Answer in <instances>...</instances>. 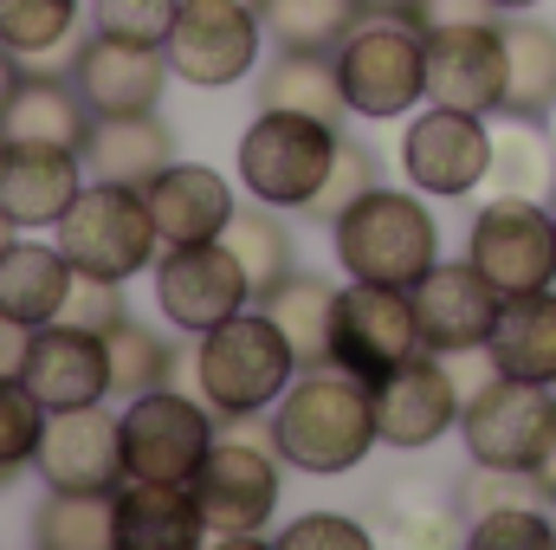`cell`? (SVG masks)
<instances>
[{"mask_svg":"<svg viewBox=\"0 0 556 550\" xmlns=\"http://www.w3.org/2000/svg\"><path fill=\"white\" fill-rule=\"evenodd\" d=\"M188 370H194V396L220 421H253L291 389L298 350L285 343V330L260 304H247L240 317H227V324L194 337V363Z\"/></svg>","mask_w":556,"mask_h":550,"instance_id":"7a4b0ae2","label":"cell"},{"mask_svg":"<svg viewBox=\"0 0 556 550\" xmlns=\"http://www.w3.org/2000/svg\"><path fill=\"white\" fill-rule=\"evenodd\" d=\"M459 440H466L472 466L538 473V460L551 453V440H556V389L551 383H525V376H498L492 370L459 402Z\"/></svg>","mask_w":556,"mask_h":550,"instance_id":"ba28073f","label":"cell"},{"mask_svg":"<svg viewBox=\"0 0 556 550\" xmlns=\"http://www.w3.org/2000/svg\"><path fill=\"white\" fill-rule=\"evenodd\" d=\"M260 104H273V111H311V117H330V124L350 117L330 52H273V65L260 72Z\"/></svg>","mask_w":556,"mask_h":550,"instance_id":"f546056e","label":"cell"},{"mask_svg":"<svg viewBox=\"0 0 556 550\" xmlns=\"http://www.w3.org/2000/svg\"><path fill=\"white\" fill-rule=\"evenodd\" d=\"M369 188H382V168H376V149L369 142H356V137H337V162H330V175H324V188L298 208L304 221H337L350 201H363Z\"/></svg>","mask_w":556,"mask_h":550,"instance_id":"8d00e7d4","label":"cell"},{"mask_svg":"<svg viewBox=\"0 0 556 550\" xmlns=\"http://www.w3.org/2000/svg\"><path fill=\"white\" fill-rule=\"evenodd\" d=\"M0 155H7V137H0Z\"/></svg>","mask_w":556,"mask_h":550,"instance_id":"db71d44e","label":"cell"},{"mask_svg":"<svg viewBox=\"0 0 556 550\" xmlns=\"http://www.w3.org/2000/svg\"><path fill=\"white\" fill-rule=\"evenodd\" d=\"M26 343H33V330H26V324H13V317H0V376H20Z\"/></svg>","mask_w":556,"mask_h":550,"instance_id":"f6af8a7d","label":"cell"},{"mask_svg":"<svg viewBox=\"0 0 556 550\" xmlns=\"http://www.w3.org/2000/svg\"><path fill=\"white\" fill-rule=\"evenodd\" d=\"M466 20H498L492 0H415V26L433 33V26H466Z\"/></svg>","mask_w":556,"mask_h":550,"instance_id":"ee69618b","label":"cell"},{"mask_svg":"<svg viewBox=\"0 0 556 550\" xmlns=\"http://www.w3.org/2000/svg\"><path fill=\"white\" fill-rule=\"evenodd\" d=\"M168 52L137 46V39H111V33H85L72 46V85L91 104V117H149L162 111L168 91Z\"/></svg>","mask_w":556,"mask_h":550,"instance_id":"ac0fdd59","label":"cell"},{"mask_svg":"<svg viewBox=\"0 0 556 550\" xmlns=\"http://www.w3.org/2000/svg\"><path fill=\"white\" fill-rule=\"evenodd\" d=\"M175 7H181V0H85V20H91V33L137 39V46H162L168 26H175Z\"/></svg>","mask_w":556,"mask_h":550,"instance_id":"f35d334b","label":"cell"},{"mask_svg":"<svg viewBox=\"0 0 556 550\" xmlns=\"http://www.w3.org/2000/svg\"><path fill=\"white\" fill-rule=\"evenodd\" d=\"M492 188L525 201H556V142L544 124L505 117V130H492Z\"/></svg>","mask_w":556,"mask_h":550,"instance_id":"4dcf8cb0","label":"cell"},{"mask_svg":"<svg viewBox=\"0 0 556 550\" xmlns=\"http://www.w3.org/2000/svg\"><path fill=\"white\" fill-rule=\"evenodd\" d=\"M33 473L52 492H117L130 479L124 473V427H117V414L104 402L52 409L46 434H39V453H33Z\"/></svg>","mask_w":556,"mask_h":550,"instance_id":"e0dca14e","label":"cell"},{"mask_svg":"<svg viewBox=\"0 0 556 550\" xmlns=\"http://www.w3.org/2000/svg\"><path fill=\"white\" fill-rule=\"evenodd\" d=\"M78 155L91 182L149 188V175H162L181 149H175V130L162 124V111H149V117H91V137Z\"/></svg>","mask_w":556,"mask_h":550,"instance_id":"d4e9b609","label":"cell"},{"mask_svg":"<svg viewBox=\"0 0 556 550\" xmlns=\"http://www.w3.org/2000/svg\"><path fill=\"white\" fill-rule=\"evenodd\" d=\"M356 13H382V20H415V0H356Z\"/></svg>","mask_w":556,"mask_h":550,"instance_id":"7dc6e473","label":"cell"},{"mask_svg":"<svg viewBox=\"0 0 556 550\" xmlns=\"http://www.w3.org/2000/svg\"><path fill=\"white\" fill-rule=\"evenodd\" d=\"M525 499H544V492H538V473L472 466V473L459 479V492H453V512L472 525V518H485V512H498V505H525Z\"/></svg>","mask_w":556,"mask_h":550,"instance_id":"60d3db41","label":"cell"},{"mask_svg":"<svg viewBox=\"0 0 556 550\" xmlns=\"http://www.w3.org/2000/svg\"><path fill=\"white\" fill-rule=\"evenodd\" d=\"M13 240H20V227H13V221H7V208H0V253H7Z\"/></svg>","mask_w":556,"mask_h":550,"instance_id":"f907efd6","label":"cell"},{"mask_svg":"<svg viewBox=\"0 0 556 550\" xmlns=\"http://www.w3.org/2000/svg\"><path fill=\"white\" fill-rule=\"evenodd\" d=\"M408 304H415L420 350L466 357V350H485L492 343V324H498V304L505 298H498V285L479 273L472 260H433L408 285Z\"/></svg>","mask_w":556,"mask_h":550,"instance_id":"2e32d148","label":"cell"},{"mask_svg":"<svg viewBox=\"0 0 556 550\" xmlns=\"http://www.w3.org/2000/svg\"><path fill=\"white\" fill-rule=\"evenodd\" d=\"M168 72L194 91H233L266 59V26L253 0H181L162 39Z\"/></svg>","mask_w":556,"mask_h":550,"instance_id":"30bf717a","label":"cell"},{"mask_svg":"<svg viewBox=\"0 0 556 550\" xmlns=\"http://www.w3.org/2000/svg\"><path fill=\"white\" fill-rule=\"evenodd\" d=\"M330 240L343 278H369L395 291H408L440 260V221L420 201V188H369L330 221Z\"/></svg>","mask_w":556,"mask_h":550,"instance_id":"3957f363","label":"cell"},{"mask_svg":"<svg viewBox=\"0 0 556 550\" xmlns=\"http://www.w3.org/2000/svg\"><path fill=\"white\" fill-rule=\"evenodd\" d=\"M20 72H26V65H20V52H13V46H0V111H7V98H13V85H20Z\"/></svg>","mask_w":556,"mask_h":550,"instance_id":"bcb514c9","label":"cell"},{"mask_svg":"<svg viewBox=\"0 0 556 550\" xmlns=\"http://www.w3.org/2000/svg\"><path fill=\"white\" fill-rule=\"evenodd\" d=\"M85 182H91L85 155L59 149V142H7V155H0V208L20 234L59 227Z\"/></svg>","mask_w":556,"mask_h":550,"instance_id":"44dd1931","label":"cell"},{"mask_svg":"<svg viewBox=\"0 0 556 550\" xmlns=\"http://www.w3.org/2000/svg\"><path fill=\"white\" fill-rule=\"evenodd\" d=\"M466 260L498 285V298L556 285V221H551V208H544V201H525V195H492V201L472 214Z\"/></svg>","mask_w":556,"mask_h":550,"instance_id":"7c38bea8","label":"cell"},{"mask_svg":"<svg viewBox=\"0 0 556 550\" xmlns=\"http://www.w3.org/2000/svg\"><path fill=\"white\" fill-rule=\"evenodd\" d=\"M427 104L492 117L505 104V26L466 20L427 33Z\"/></svg>","mask_w":556,"mask_h":550,"instance_id":"d6986e66","label":"cell"},{"mask_svg":"<svg viewBox=\"0 0 556 550\" xmlns=\"http://www.w3.org/2000/svg\"><path fill=\"white\" fill-rule=\"evenodd\" d=\"M485 363L498 376H525V383H551L556 389V285L518 291V298L498 304Z\"/></svg>","mask_w":556,"mask_h":550,"instance_id":"484cf974","label":"cell"},{"mask_svg":"<svg viewBox=\"0 0 556 550\" xmlns=\"http://www.w3.org/2000/svg\"><path fill=\"white\" fill-rule=\"evenodd\" d=\"M52 240L72 260V273L104 278V285L142 278L155 266V253H162L142 188H124V182H85L78 201L65 208V221L52 227Z\"/></svg>","mask_w":556,"mask_h":550,"instance_id":"5b68a950","label":"cell"},{"mask_svg":"<svg viewBox=\"0 0 556 550\" xmlns=\"http://www.w3.org/2000/svg\"><path fill=\"white\" fill-rule=\"evenodd\" d=\"M104 350H111V396H117V402L175 383V363H181L175 343H168L162 330H149L142 317H117V324L104 330Z\"/></svg>","mask_w":556,"mask_h":550,"instance_id":"d6a6232c","label":"cell"},{"mask_svg":"<svg viewBox=\"0 0 556 550\" xmlns=\"http://www.w3.org/2000/svg\"><path fill=\"white\" fill-rule=\"evenodd\" d=\"M20 473H33V466H7V460H0V492H7V486H20Z\"/></svg>","mask_w":556,"mask_h":550,"instance_id":"681fc988","label":"cell"},{"mask_svg":"<svg viewBox=\"0 0 556 550\" xmlns=\"http://www.w3.org/2000/svg\"><path fill=\"white\" fill-rule=\"evenodd\" d=\"M72 260L59 253V240H13L0 253V317L39 330L52 317H65V298H72Z\"/></svg>","mask_w":556,"mask_h":550,"instance_id":"4316f807","label":"cell"},{"mask_svg":"<svg viewBox=\"0 0 556 550\" xmlns=\"http://www.w3.org/2000/svg\"><path fill=\"white\" fill-rule=\"evenodd\" d=\"M266 440L273 453L304 473V479H337L356 473L376 447V409H369V383L324 363V370H298L291 389L266 409Z\"/></svg>","mask_w":556,"mask_h":550,"instance_id":"6da1fadb","label":"cell"},{"mask_svg":"<svg viewBox=\"0 0 556 550\" xmlns=\"http://www.w3.org/2000/svg\"><path fill=\"white\" fill-rule=\"evenodd\" d=\"M466 545L472 550H551L556 525H551V512H544V499H525V505H498V512L472 518Z\"/></svg>","mask_w":556,"mask_h":550,"instance_id":"74e56055","label":"cell"},{"mask_svg":"<svg viewBox=\"0 0 556 550\" xmlns=\"http://www.w3.org/2000/svg\"><path fill=\"white\" fill-rule=\"evenodd\" d=\"M492 7H498V13H531L538 0H492Z\"/></svg>","mask_w":556,"mask_h":550,"instance_id":"816d5d0a","label":"cell"},{"mask_svg":"<svg viewBox=\"0 0 556 550\" xmlns=\"http://www.w3.org/2000/svg\"><path fill=\"white\" fill-rule=\"evenodd\" d=\"M253 7L278 52H330L363 20L356 0H253Z\"/></svg>","mask_w":556,"mask_h":550,"instance_id":"836d02e7","label":"cell"},{"mask_svg":"<svg viewBox=\"0 0 556 550\" xmlns=\"http://www.w3.org/2000/svg\"><path fill=\"white\" fill-rule=\"evenodd\" d=\"M220 240H227V247H233V260L247 266V278H253V298L298 266L291 227L278 221V208H266V201H253V208H233V221H227V234H220Z\"/></svg>","mask_w":556,"mask_h":550,"instance_id":"d590c367","label":"cell"},{"mask_svg":"<svg viewBox=\"0 0 556 550\" xmlns=\"http://www.w3.org/2000/svg\"><path fill=\"white\" fill-rule=\"evenodd\" d=\"M337 137H343V124H330V117L260 104V117L240 130L233 175H240V188H247L253 201H266V208H304V201L324 188L330 162H337Z\"/></svg>","mask_w":556,"mask_h":550,"instance_id":"8992f818","label":"cell"},{"mask_svg":"<svg viewBox=\"0 0 556 550\" xmlns=\"http://www.w3.org/2000/svg\"><path fill=\"white\" fill-rule=\"evenodd\" d=\"M369 525H356L350 512H304L278 532V550H363Z\"/></svg>","mask_w":556,"mask_h":550,"instance_id":"b9f144b4","label":"cell"},{"mask_svg":"<svg viewBox=\"0 0 556 550\" xmlns=\"http://www.w3.org/2000/svg\"><path fill=\"white\" fill-rule=\"evenodd\" d=\"M20 383L46 402V409H85V402H111V350L104 330H85L72 317H52L33 330Z\"/></svg>","mask_w":556,"mask_h":550,"instance_id":"ffe728a7","label":"cell"},{"mask_svg":"<svg viewBox=\"0 0 556 550\" xmlns=\"http://www.w3.org/2000/svg\"><path fill=\"white\" fill-rule=\"evenodd\" d=\"M556 104V26L511 13L505 20V104L498 117H531L544 124V111Z\"/></svg>","mask_w":556,"mask_h":550,"instance_id":"f1b7e54d","label":"cell"},{"mask_svg":"<svg viewBox=\"0 0 556 550\" xmlns=\"http://www.w3.org/2000/svg\"><path fill=\"white\" fill-rule=\"evenodd\" d=\"M85 0H0V46L20 52V65H39L46 52L78 46Z\"/></svg>","mask_w":556,"mask_h":550,"instance_id":"e575fe53","label":"cell"},{"mask_svg":"<svg viewBox=\"0 0 556 550\" xmlns=\"http://www.w3.org/2000/svg\"><path fill=\"white\" fill-rule=\"evenodd\" d=\"M0 137L7 142H59V149H85L91 137V104L78 98L72 85V65L65 72H46V65H26L7 111H0Z\"/></svg>","mask_w":556,"mask_h":550,"instance_id":"cb8c5ba5","label":"cell"},{"mask_svg":"<svg viewBox=\"0 0 556 550\" xmlns=\"http://www.w3.org/2000/svg\"><path fill=\"white\" fill-rule=\"evenodd\" d=\"M149 201V221H155V240L162 247H194V240H220L227 221H233V182L207 162H168L162 175H149L142 188Z\"/></svg>","mask_w":556,"mask_h":550,"instance_id":"7402d4cb","label":"cell"},{"mask_svg":"<svg viewBox=\"0 0 556 550\" xmlns=\"http://www.w3.org/2000/svg\"><path fill=\"white\" fill-rule=\"evenodd\" d=\"M343 111L363 124H395L415 104H427V33L415 20H382L363 13L337 46H330Z\"/></svg>","mask_w":556,"mask_h":550,"instance_id":"277c9868","label":"cell"},{"mask_svg":"<svg viewBox=\"0 0 556 550\" xmlns=\"http://www.w3.org/2000/svg\"><path fill=\"white\" fill-rule=\"evenodd\" d=\"M253 304L285 330V343L298 350V370H324V363H330V317H337V285H330V278L291 266V273L278 278V285H266Z\"/></svg>","mask_w":556,"mask_h":550,"instance_id":"83f0119b","label":"cell"},{"mask_svg":"<svg viewBox=\"0 0 556 550\" xmlns=\"http://www.w3.org/2000/svg\"><path fill=\"white\" fill-rule=\"evenodd\" d=\"M415 350H420V330H415L408 291L369 285V278L337 285V317H330V363H337V370L376 383V376H389L395 363H408Z\"/></svg>","mask_w":556,"mask_h":550,"instance_id":"4fadbf2b","label":"cell"},{"mask_svg":"<svg viewBox=\"0 0 556 550\" xmlns=\"http://www.w3.org/2000/svg\"><path fill=\"white\" fill-rule=\"evenodd\" d=\"M278 466L285 460L273 447H260V440H240V434L214 440V453L188 479V492H194V505L207 518V545H220V550L266 545V525L278 512Z\"/></svg>","mask_w":556,"mask_h":550,"instance_id":"52a82bcc","label":"cell"},{"mask_svg":"<svg viewBox=\"0 0 556 550\" xmlns=\"http://www.w3.org/2000/svg\"><path fill=\"white\" fill-rule=\"evenodd\" d=\"M551 221H556V214H551Z\"/></svg>","mask_w":556,"mask_h":550,"instance_id":"11a10c76","label":"cell"},{"mask_svg":"<svg viewBox=\"0 0 556 550\" xmlns=\"http://www.w3.org/2000/svg\"><path fill=\"white\" fill-rule=\"evenodd\" d=\"M544 130H551V142H556V104H551V111H544Z\"/></svg>","mask_w":556,"mask_h":550,"instance_id":"f5cc1de1","label":"cell"},{"mask_svg":"<svg viewBox=\"0 0 556 550\" xmlns=\"http://www.w3.org/2000/svg\"><path fill=\"white\" fill-rule=\"evenodd\" d=\"M402 175H408V188L433 195V201H459V195L485 188L492 182V130H485V117L427 104L402 130Z\"/></svg>","mask_w":556,"mask_h":550,"instance_id":"5bb4252c","label":"cell"},{"mask_svg":"<svg viewBox=\"0 0 556 550\" xmlns=\"http://www.w3.org/2000/svg\"><path fill=\"white\" fill-rule=\"evenodd\" d=\"M46 402L20 383V376H0V460L7 466H33L39 453V434H46Z\"/></svg>","mask_w":556,"mask_h":550,"instance_id":"ab89813d","label":"cell"},{"mask_svg":"<svg viewBox=\"0 0 556 550\" xmlns=\"http://www.w3.org/2000/svg\"><path fill=\"white\" fill-rule=\"evenodd\" d=\"M111 545L117 550H201L207 518L188 486L162 479H124L111 492Z\"/></svg>","mask_w":556,"mask_h":550,"instance_id":"603a6c76","label":"cell"},{"mask_svg":"<svg viewBox=\"0 0 556 550\" xmlns=\"http://www.w3.org/2000/svg\"><path fill=\"white\" fill-rule=\"evenodd\" d=\"M538 492H544V505H556V440H551V453L538 460Z\"/></svg>","mask_w":556,"mask_h":550,"instance_id":"c3c4849f","label":"cell"},{"mask_svg":"<svg viewBox=\"0 0 556 550\" xmlns=\"http://www.w3.org/2000/svg\"><path fill=\"white\" fill-rule=\"evenodd\" d=\"M155 311L181 330V337H201L227 317H240L253 304V278L233 260L227 240H194V247H162L155 253Z\"/></svg>","mask_w":556,"mask_h":550,"instance_id":"8fae6325","label":"cell"},{"mask_svg":"<svg viewBox=\"0 0 556 550\" xmlns=\"http://www.w3.org/2000/svg\"><path fill=\"white\" fill-rule=\"evenodd\" d=\"M65 317H72V324H85V330H111L117 317H130V298H124V285H104V278H72Z\"/></svg>","mask_w":556,"mask_h":550,"instance_id":"7bdbcfd3","label":"cell"},{"mask_svg":"<svg viewBox=\"0 0 556 550\" xmlns=\"http://www.w3.org/2000/svg\"><path fill=\"white\" fill-rule=\"evenodd\" d=\"M459 376L446 363H433V350H415L408 363H395L389 376L369 383V409H376V440L395 453H420L433 440H446L459 427Z\"/></svg>","mask_w":556,"mask_h":550,"instance_id":"9a60e30c","label":"cell"},{"mask_svg":"<svg viewBox=\"0 0 556 550\" xmlns=\"http://www.w3.org/2000/svg\"><path fill=\"white\" fill-rule=\"evenodd\" d=\"M124 427V473L130 479H162V486H188L201 473V460L220 440V414L201 396H181L175 383L142 389L117 414Z\"/></svg>","mask_w":556,"mask_h":550,"instance_id":"9c48e42d","label":"cell"},{"mask_svg":"<svg viewBox=\"0 0 556 550\" xmlns=\"http://www.w3.org/2000/svg\"><path fill=\"white\" fill-rule=\"evenodd\" d=\"M26 538L39 550H117L111 545V492H52L46 486Z\"/></svg>","mask_w":556,"mask_h":550,"instance_id":"1f68e13d","label":"cell"}]
</instances>
